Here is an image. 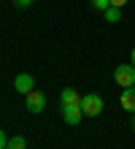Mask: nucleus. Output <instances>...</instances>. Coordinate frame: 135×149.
<instances>
[{"instance_id": "1", "label": "nucleus", "mask_w": 135, "mask_h": 149, "mask_svg": "<svg viewBox=\"0 0 135 149\" xmlns=\"http://www.w3.org/2000/svg\"><path fill=\"white\" fill-rule=\"evenodd\" d=\"M81 111H84V117H100L103 114V98L95 92L81 95Z\"/></svg>"}, {"instance_id": "2", "label": "nucleus", "mask_w": 135, "mask_h": 149, "mask_svg": "<svg viewBox=\"0 0 135 149\" xmlns=\"http://www.w3.org/2000/svg\"><path fill=\"white\" fill-rule=\"evenodd\" d=\"M114 81L119 87H135V65H116L114 71Z\"/></svg>"}, {"instance_id": "3", "label": "nucleus", "mask_w": 135, "mask_h": 149, "mask_svg": "<svg viewBox=\"0 0 135 149\" xmlns=\"http://www.w3.org/2000/svg\"><path fill=\"white\" fill-rule=\"evenodd\" d=\"M24 98H27V111H30V114H41L43 109H46V95L38 92V90L27 92Z\"/></svg>"}, {"instance_id": "4", "label": "nucleus", "mask_w": 135, "mask_h": 149, "mask_svg": "<svg viewBox=\"0 0 135 149\" xmlns=\"http://www.w3.org/2000/svg\"><path fill=\"white\" fill-rule=\"evenodd\" d=\"M62 119H65V125H78L81 117H84V111H81V103H73V106H62Z\"/></svg>"}, {"instance_id": "5", "label": "nucleus", "mask_w": 135, "mask_h": 149, "mask_svg": "<svg viewBox=\"0 0 135 149\" xmlns=\"http://www.w3.org/2000/svg\"><path fill=\"white\" fill-rule=\"evenodd\" d=\"M33 87H35V81H33V76H30V73H19V76L14 79V90H16V92H22V95L33 92Z\"/></svg>"}, {"instance_id": "6", "label": "nucleus", "mask_w": 135, "mask_h": 149, "mask_svg": "<svg viewBox=\"0 0 135 149\" xmlns=\"http://www.w3.org/2000/svg\"><path fill=\"white\" fill-rule=\"evenodd\" d=\"M122 109L135 114V87H124L122 90Z\"/></svg>"}, {"instance_id": "7", "label": "nucleus", "mask_w": 135, "mask_h": 149, "mask_svg": "<svg viewBox=\"0 0 135 149\" xmlns=\"http://www.w3.org/2000/svg\"><path fill=\"white\" fill-rule=\"evenodd\" d=\"M73 103H81V95L76 92V90H62L60 92V106H73Z\"/></svg>"}, {"instance_id": "8", "label": "nucleus", "mask_w": 135, "mask_h": 149, "mask_svg": "<svg viewBox=\"0 0 135 149\" xmlns=\"http://www.w3.org/2000/svg\"><path fill=\"white\" fill-rule=\"evenodd\" d=\"M103 16H105V22H122V8L111 6V8H105V11H103Z\"/></svg>"}, {"instance_id": "9", "label": "nucleus", "mask_w": 135, "mask_h": 149, "mask_svg": "<svg viewBox=\"0 0 135 149\" xmlns=\"http://www.w3.org/2000/svg\"><path fill=\"white\" fill-rule=\"evenodd\" d=\"M6 149H27L24 136H11V138H8V146H6Z\"/></svg>"}, {"instance_id": "10", "label": "nucleus", "mask_w": 135, "mask_h": 149, "mask_svg": "<svg viewBox=\"0 0 135 149\" xmlns=\"http://www.w3.org/2000/svg\"><path fill=\"white\" fill-rule=\"evenodd\" d=\"M92 8L95 11H105V8H111V0H92Z\"/></svg>"}, {"instance_id": "11", "label": "nucleus", "mask_w": 135, "mask_h": 149, "mask_svg": "<svg viewBox=\"0 0 135 149\" xmlns=\"http://www.w3.org/2000/svg\"><path fill=\"white\" fill-rule=\"evenodd\" d=\"M6 146H8V136L0 130V149H6Z\"/></svg>"}, {"instance_id": "12", "label": "nucleus", "mask_w": 135, "mask_h": 149, "mask_svg": "<svg viewBox=\"0 0 135 149\" xmlns=\"http://www.w3.org/2000/svg\"><path fill=\"white\" fill-rule=\"evenodd\" d=\"M127 3H130V0H111V6H116V8H124Z\"/></svg>"}, {"instance_id": "13", "label": "nucleus", "mask_w": 135, "mask_h": 149, "mask_svg": "<svg viewBox=\"0 0 135 149\" xmlns=\"http://www.w3.org/2000/svg\"><path fill=\"white\" fill-rule=\"evenodd\" d=\"M14 3L19 6V8H27V6H33V0H14Z\"/></svg>"}, {"instance_id": "14", "label": "nucleus", "mask_w": 135, "mask_h": 149, "mask_svg": "<svg viewBox=\"0 0 135 149\" xmlns=\"http://www.w3.org/2000/svg\"><path fill=\"white\" fill-rule=\"evenodd\" d=\"M130 63H132V65H135V49H132V52H130Z\"/></svg>"}, {"instance_id": "15", "label": "nucleus", "mask_w": 135, "mask_h": 149, "mask_svg": "<svg viewBox=\"0 0 135 149\" xmlns=\"http://www.w3.org/2000/svg\"><path fill=\"white\" fill-rule=\"evenodd\" d=\"M132 130H135V114H132Z\"/></svg>"}]
</instances>
